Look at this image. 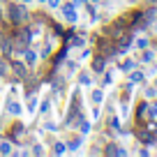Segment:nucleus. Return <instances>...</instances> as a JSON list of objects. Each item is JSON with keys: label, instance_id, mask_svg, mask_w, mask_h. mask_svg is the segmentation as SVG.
<instances>
[{"label": "nucleus", "instance_id": "39448f33", "mask_svg": "<svg viewBox=\"0 0 157 157\" xmlns=\"http://www.w3.org/2000/svg\"><path fill=\"white\" fill-rule=\"evenodd\" d=\"M12 69H14L19 76H25V67H23L21 63H12Z\"/></svg>", "mask_w": 157, "mask_h": 157}, {"label": "nucleus", "instance_id": "423d86ee", "mask_svg": "<svg viewBox=\"0 0 157 157\" xmlns=\"http://www.w3.org/2000/svg\"><path fill=\"white\" fill-rule=\"evenodd\" d=\"M35 60H37L35 51H25V63H28V65H35Z\"/></svg>", "mask_w": 157, "mask_h": 157}, {"label": "nucleus", "instance_id": "f8f14e48", "mask_svg": "<svg viewBox=\"0 0 157 157\" xmlns=\"http://www.w3.org/2000/svg\"><path fill=\"white\" fill-rule=\"evenodd\" d=\"M88 129H90V125H88V123H81V132L86 134V132H88Z\"/></svg>", "mask_w": 157, "mask_h": 157}, {"label": "nucleus", "instance_id": "1a4fd4ad", "mask_svg": "<svg viewBox=\"0 0 157 157\" xmlns=\"http://www.w3.org/2000/svg\"><path fill=\"white\" fill-rule=\"evenodd\" d=\"M93 102H102V90H95L93 93Z\"/></svg>", "mask_w": 157, "mask_h": 157}, {"label": "nucleus", "instance_id": "f03ea898", "mask_svg": "<svg viewBox=\"0 0 157 157\" xmlns=\"http://www.w3.org/2000/svg\"><path fill=\"white\" fill-rule=\"evenodd\" d=\"M63 16L69 21V23H74V21H76V12H74V5H65V7H63Z\"/></svg>", "mask_w": 157, "mask_h": 157}, {"label": "nucleus", "instance_id": "f257e3e1", "mask_svg": "<svg viewBox=\"0 0 157 157\" xmlns=\"http://www.w3.org/2000/svg\"><path fill=\"white\" fill-rule=\"evenodd\" d=\"M10 19L14 21V23H23V21L28 19V12H25L21 5H12V10H10Z\"/></svg>", "mask_w": 157, "mask_h": 157}, {"label": "nucleus", "instance_id": "f3484780", "mask_svg": "<svg viewBox=\"0 0 157 157\" xmlns=\"http://www.w3.org/2000/svg\"><path fill=\"white\" fill-rule=\"evenodd\" d=\"M42 2H46V0H42Z\"/></svg>", "mask_w": 157, "mask_h": 157}, {"label": "nucleus", "instance_id": "9d476101", "mask_svg": "<svg viewBox=\"0 0 157 157\" xmlns=\"http://www.w3.org/2000/svg\"><path fill=\"white\" fill-rule=\"evenodd\" d=\"M78 146H81V141H78V139H76V141H72V143H69V148H72V150H76Z\"/></svg>", "mask_w": 157, "mask_h": 157}, {"label": "nucleus", "instance_id": "dca6fc26", "mask_svg": "<svg viewBox=\"0 0 157 157\" xmlns=\"http://www.w3.org/2000/svg\"><path fill=\"white\" fill-rule=\"evenodd\" d=\"M23 2H30V0H23Z\"/></svg>", "mask_w": 157, "mask_h": 157}, {"label": "nucleus", "instance_id": "2eb2a0df", "mask_svg": "<svg viewBox=\"0 0 157 157\" xmlns=\"http://www.w3.org/2000/svg\"><path fill=\"white\" fill-rule=\"evenodd\" d=\"M90 2H99V0H90Z\"/></svg>", "mask_w": 157, "mask_h": 157}, {"label": "nucleus", "instance_id": "9b49d317", "mask_svg": "<svg viewBox=\"0 0 157 157\" xmlns=\"http://www.w3.org/2000/svg\"><path fill=\"white\" fill-rule=\"evenodd\" d=\"M148 60H152V53L148 51V53H143V63H148Z\"/></svg>", "mask_w": 157, "mask_h": 157}, {"label": "nucleus", "instance_id": "4468645a", "mask_svg": "<svg viewBox=\"0 0 157 157\" xmlns=\"http://www.w3.org/2000/svg\"><path fill=\"white\" fill-rule=\"evenodd\" d=\"M46 2H49L51 7H58V5H60V0H46Z\"/></svg>", "mask_w": 157, "mask_h": 157}, {"label": "nucleus", "instance_id": "6e6552de", "mask_svg": "<svg viewBox=\"0 0 157 157\" xmlns=\"http://www.w3.org/2000/svg\"><path fill=\"white\" fill-rule=\"evenodd\" d=\"M102 67H104V58H97L95 60V72H99Z\"/></svg>", "mask_w": 157, "mask_h": 157}, {"label": "nucleus", "instance_id": "0eeeda50", "mask_svg": "<svg viewBox=\"0 0 157 157\" xmlns=\"http://www.w3.org/2000/svg\"><path fill=\"white\" fill-rule=\"evenodd\" d=\"M53 152H56V155H63V152H65V143H56Z\"/></svg>", "mask_w": 157, "mask_h": 157}, {"label": "nucleus", "instance_id": "20e7f679", "mask_svg": "<svg viewBox=\"0 0 157 157\" xmlns=\"http://www.w3.org/2000/svg\"><path fill=\"white\" fill-rule=\"evenodd\" d=\"M0 152H2V155H12V143L2 141V143H0Z\"/></svg>", "mask_w": 157, "mask_h": 157}, {"label": "nucleus", "instance_id": "ddd939ff", "mask_svg": "<svg viewBox=\"0 0 157 157\" xmlns=\"http://www.w3.org/2000/svg\"><path fill=\"white\" fill-rule=\"evenodd\" d=\"M132 67H134V63H129V60H127V63L123 65V69H125V72H127V69H132Z\"/></svg>", "mask_w": 157, "mask_h": 157}, {"label": "nucleus", "instance_id": "7ed1b4c3", "mask_svg": "<svg viewBox=\"0 0 157 157\" xmlns=\"http://www.w3.org/2000/svg\"><path fill=\"white\" fill-rule=\"evenodd\" d=\"M7 109H10V113H14V116H19V113H21L19 102H12V99H10V104H7Z\"/></svg>", "mask_w": 157, "mask_h": 157}]
</instances>
